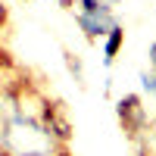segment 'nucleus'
<instances>
[{"mask_svg": "<svg viewBox=\"0 0 156 156\" xmlns=\"http://www.w3.org/2000/svg\"><path fill=\"white\" fill-rule=\"evenodd\" d=\"M59 137L34 115L0 119V156H56Z\"/></svg>", "mask_w": 156, "mask_h": 156, "instance_id": "obj_1", "label": "nucleus"}, {"mask_svg": "<svg viewBox=\"0 0 156 156\" xmlns=\"http://www.w3.org/2000/svg\"><path fill=\"white\" fill-rule=\"evenodd\" d=\"M78 25H81L84 37L97 41V37H106V31L112 25H119L112 16V9L103 3V0H78Z\"/></svg>", "mask_w": 156, "mask_h": 156, "instance_id": "obj_2", "label": "nucleus"}, {"mask_svg": "<svg viewBox=\"0 0 156 156\" xmlns=\"http://www.w3.org/2000/svg\"><path fill=\"white\" fill-rule=\"evenodd\" d=\"M122 44H125V31H122V25H112V28L106 31V37H103V62H106V66H112V59L119 56Z\"/></svg>", "mask_w": 156, "mask_h": 156, "instance_id": "obj_3", "label": "nucleus"}, {"mask_svg": "<svg viewBox=\"0 0 156 156\" xmlns=\"http://www.w3.org/2000/svg\"><path fill=\"white\" fill-rule=\"evenodd\" d=\"M140 84H144L147 94H153V97H156V72H153V75H147V72H144V75H140Z\"/></svg>", "mask_w": 156, "mask_h": 156, "instance_id": "obj_4", "label": "nucleus"}, {"mask_svg": "<svg viewBox=\"0 0 156 156\" xmlns=\"http://www.w3.org/2000/svg\"><path fill=\"white\" fill-rule=\"evenodd\" d=\"M150 66H153V72H156V41H153V47H150Z\"/></svg>", "mask_w": 156, "mask_h": 156, "instance_id": "obj_5", "label": "nucleus"}]
</instances>
